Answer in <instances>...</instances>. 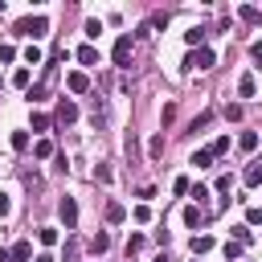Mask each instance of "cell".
I'll return each mask as SVG.
<instances>
[{"label": "cell", "mask_w": 262, "mask_h": 262, "mask_svg": "<svg viewBox=\"0 0 262 262\" xmlns=\"http://www.w3.org/2000/svg\"><path fill=\"white\" fill-rule=\"evenodd\" d=\"M12 33H16V37H29V41H33V37H45V33H49V20H45V16H25V20L12 25Z\"/></svg>", "instance_id": "obj_1"}, {"label": "cell", "mask_w": 262, "mask_h": 262, "mask_svg": "<svg viewBox=\"0 0 262 262\" xmlns=\"http://www.w3.org/2000/svg\"><path fill=\"white\" fill-rule=\"evenodd\" d=\"M213 61H217V57H213V49H205V45H201V49L184 61V70H192V66H196V70H213Z\"/></svg>", "instance_id": "obj_2"}, {"label": "cell", "mask_w": 262, "mask_h": 262, "mask_svg": "<svg viewBox=\"0 0 262 262\" xmlns=\"http://www.w3.org/2000/svg\"><path fill=\"white\" fill-rule=\"evenodd\" d=\"M57 213H61V221H66V229H74V225H78V205H74V196H61V205H57Z\"/></svg>", "instance_id": "obj_3"}, {"label": "cell", "mask_w": 262, "mask_h": 262, "mask_svg": "<svg viewBox=\"0 0 262 262\" xmlns=\"http://www.w3.org/2000/svg\"><path fill=\"white\" fill-rule=\"evenodd\" d=\"M66 86H70V94H86L90 90V78L82 70H74V74H66Z\"/></svg>", "instance_id": "obj_4"}, {"label": "cell", "mask_w": 262, "mask_h": 262, "mask_svg": "<svg viewBox=\"0 0 262 262\" xmlns=\"http://www.w3.org/2000/svg\"><path fill=\"white\" fill-rule=\"evenodd\" d=\"M111 57H115V66H127V61H131V37H119Z\"/></svg>", "instance_id": "obj_5"}, {"label": "cell", "mask_w": 262, "mask_h": 262, "mask_svg": "<svg viewBox=\"0 0 262 262\" xmlns=\"http://www.w3.org/2000/svg\"><path fill=\"white\" fill-rule=\"evenodd\" d=\"M74 119H78V106H74L70 98H61V102H57V123L66 127V123H74Z\"/></svg>", "instance_id": "obj_6"}, {"label": "cell", "mask_w": 262, "mask_h": 262, "mask_svg": "<svg viewBox=\"0 0 262 262\" xmlns=\"http://www.w3.org/2000/svg\"><path fill=\"white\" fill-rule=\"evenodd\" d=\"M237 94H242V98H254V94H258V82H254V74H242V78H237Z\"/></svg>", "instance_id": "obj_7"}, {"label": "cell", "mask_w": 262, "mask_h": 262, "mask_svg": "<svg viewBox=\"0 0 262 262\" xmlns=\"http://www.w3.org/2000/svg\"><path fill=\"white\" fill-rule=\"evenodd\" d=\"M106 250H111V233H102V229H98V233L90 237V254H106Z\"/></svg>", "instance_id": "obj_8"}, {"label": "cell", "mask_w": 262, "mask_h": 262, "mask_svg": "<svg viewBox=\"0 0 262 262\" xmlns=\"http://www.w3.org/2000/svg\"><path fill=\"white\" fill-rule=\"evenodd\" d=\"M8 258H12V262H29V258H33V246H29V242H16V246L8 250Z\"/></svg>", "instance_id": "obj_9"}, {"label": "cell", "mask_w": 262, "mask_h": 262, "mask_svg": "<svg viewBox=\"0 0 262 262\" xmlns=\"http://www.w3.org/2000/svg\"><path fill=\"white\" fill-rule=\"evenodd\" d=\"M201 221H205V213H201V205H188V209H184V225H188V229H196Z\"/></svg>", "instance_id": "obj_10"}, {"label": "cell", "mask_w": 262, "mask_h": 262, "mask_svg": "<svg viewBox=\"0 0 262 262\" xmlns=\"http://www.w3.org/2000/svg\"><path fill=\"white\" fill-rule=\"evenodd\" d=\"M237 16H242L246 25H258V20H262V12H258L254 4H242V8H237Z\"/></svg>", "instance_id": "obj_11"}, {"label": "cell", "mask_w": 262, "mask_h": 262, "mask_svg": "<svg viewBox=\"0 0 262 262\" xmlns=\"http://www.w3.org/2000/svg\"><path fill=\"white\" fill-rule=\"evenodd\" d=\"M205 37H209V29H201V25H196V29H188V33H184V41H188V45H196V49H201V45H205Z\"/></svg>", "instance_id": "obj_12"}, {"label": "cell", "mask_w": 262, "mask_h": 262, "mask_svg": "<svg viewBox=\"0 0 262 262\" xmlns=\"http://www.w3.org/2000/svg\"><path fill=\"white\" fill-rule=\"evenodd\" d=\"M237 147H242V151H254V147H258V131H242V135H237Z\"/></svg>", "instance_id": "obj_13"}, {"label": "cell", "mask_w": 262, "mask_h": 262, "mask_svg": "<svg viewBox=\"0 0 262 262\" xmlns=\"http://www.w3.org/2000/svg\"><path fill=\"white\" fill-rule=\"evenodd\" d=\"M188 164H196V168H209L213 164V147H201V151H192V160Z\"/></svg>", "instance_id": "obj_14"}, {"label": "cell", "mask_w": 262, "mask_h": 262, "mask_svg": "<svg viewBox=\"0 0 262 262\" xmlns=\"http://www.w3.org/2000/svg\"><path fill=\"white\" fill-rule=\"evenodd\" d=\"M78 61H82V66H94V61H98V49H94V45H82V49H78Z\"/></svg>", "instance_id": "obj_15"}, {"label": "cell", "mask_w": 262, "mask_h": 262, "mask_svg": "<svg viewBox=\"0 0 262 262\" xmlns=\"http://www.w3.org/2000/svg\"><path fill=\"white\" fill-rule=\"evenodd\" d=\"M33 156H37V160H49V156H53V143H49V139H37V143H33Z\"/></svg>", "instance_id": "obj_16"}, {"label": "cell", "mask_w": 262, "mask_h": 262, "mask_svg": "<svg viewBox=\"0 0 262 262\" xmlns=\"http://www.w3.org/2000/svg\"><path fill=\"white\" fill-rule=\"evenodd\" d=\"M123 217H127V209L119 201H106V221H123Z\"/></svg>", "instance_id": "obj_17"}, {"label": "cell", "mask_w": 262, "mask_h": 262, "mask_svg": "<svg viewBox=\"0 0 262 262\" xmlns=\"http://www.w3.org/2000/svg\"><path fill=\"white\" fill-rule=\"evenodd\" d=\"M37 237H41V246H57V229H53V225H41Z\"/></svg>", "instance_id": "obj_18"}, {"label": "cell", "mask_w": 262, "mask_h": 262, "mask_svg": "<svg viewBox=\"0 0 262 262\" xmlns=\"http://www.w3.org/2000/svg\"><path fill=\"white\" fill-rule=\"evenodd\" d=\"M209 250H213V237H209V233L192 237V254H209Z\"/></svg>", "instance_id": "obj_19"}, {"label": "cell", "mask_w": 262, "mask_h": 262, "mask_svg": "<svg viewBox=\"0 0 262 262\" xmlns=\"http://www.w3.org/2000/svg\"><path fill=\"white\" fill-rule=\"evenodd\" d=\"M8 143H12V151H25V147H29V131H12Z\"/></svg>", "instance_id": "obj_20"}, {"label": "cell", "mask_w": 262, "mask_h": 262, "mask_svg": "<svg viewBox=\"0 0 262 262\" xmlns=\"http://www.w3.org/2000/svg\"><path fill=\"white\" fill-rule=\"evenodd\" d=\"M147 156H151V160H160V156H164V135H151V143H147Z\"/></svg>", "instance_id": "obj_21"}, {"label": "cell", "mask_w": 262, "mask_h": 262, "mask_svg": "<svg viewBox=\"0 0 262 262\" xmlns=\"http://www.w3.org/2000/svg\"><path fill=\"white\" fill-rule=\"evenodd\" d=\"M246 184H250V188L262 184V164H250V168H246Z\"/></svg>", "instance_id": "obj_22"}, {"label": "cell", "mask_w": 262, "mask_h": 262, "mask_svg": "<svg viewBox=\"0 0 262 262\" xmlns=\"http://www.w3.org/2000/svg\"><path fill=\"white\" fill-rule=\"evenodd\" d=\"M49 123H53V119H49V115H41V111H37V115H33V131H49Z\"/></svg>", "instance_id": "obj_23"}, {"label": "cell", "mask_w": 262, "mask_h": 262, "mask_svg": "<svg viewBox=\"0 0 262 262\" xmlns=\"http://www.w3.org/2000/svg\"><path fill=\"white\" fill-rule=\"evenodd\" d=\"M209 147H213V156H221V151H229V135H217V139H213Z\"/></svg>", "instance_id": "obj_24"}, {"label": "cell", "mask_w": 262, "mask_h": 262, "mask_svg": "<svg viewBox=\"0 0 262 262\" xmlns=\"http://www.w3.org/2000/svg\"><path fill=\"white\" fill-rule=\"evenodd\" d=\"M225 258L237 262V258H242V242H225Z\"/></svg>", "instance_id": "obj_25"}, {"label": "cell", "mask_w": 262, "mask_h": 262, "mask_svg": "<svg viewBox=\"0 0 262 262\" xmlns=\"http://www.w3.org/2000/svg\"><path fill=\"white\" fill-rule=\"evenodd\" d=\"M25 61H29V66H41V49L29 45V49H25Z\"/></svg>", "instance_id": "obj_26"}, {"label": "cell", "mask_w": 262, "mask_h": 262, "mask_svg": "<svg viewBox=\"0 0 262 262\" xmlns=\"http://www.w3.org/2000/svg\"><path fill=\"white\" fill-rule=\"evenodd\" d=\"M12 86H20V90H25V86H29V70H25V66H20V70H16V74H12Z\"/></svg>", "instance_id": "obj_27"}, {"label": "cell", "mask_w": 262, "mask_h": 262, "mask_svg": "<svg viewBox=\"0 0 262 262\" xmlns=\"http://www.w3.org/2000/svg\"><path fill=\"white\" fill-rule=\"evenodd\" d=\"M131 217H135V221H139V225H147V221H151V209H147V205H139V209H135V213H131Z\"/></svg>", "instance_id": "obj_28"}, {"label": "cell", "mask_w": 262, "mask_h": 262, "mask_svg": "<svg viewBox=\"0 0 262 262\" xmlns=\"http://www.w3.org/2000/svg\"><path fill=\"white\" fill-rule=\"evenodd\" d=\"M233 242L246 246V242H250V225H233Z\"/></svg>", "instance_id": "obj_29"}, {"label": "cell", "mask_w": 262, "mask_h": 262, "mask_svg": "<svg viewBox=\"0 0 262 262\" xmlns=\"http://www.w3.org/2000/svg\"><path fill=\"white\" fill-rule=\"evenodd\" d=\"M135 250H143V233H131L127 237V254H135Z\"/></svg>", "instance_id": "obj_30"}, {"label": "cell", "mask_w": 262, "mask_h": 262, "mask_svg": "<svg viewBox=\"0 0 262 262\" xmlns=\"http://www.w3.org/2000/svg\"><path fill=\"white\" fill-rule=\"evenodd\" d=\"M98 33H102V20H86V37H90V41H94V37H98Z\"/></svg>", "instance_id": "obj_31"}, {"label": "cell", "mask_w": 262, "mask_h": 262, "mask_svg": "<svg viewBox=\"0 0 262 262\" xmlns=\"http://www.w3.org/2000/svg\"><path fill=\"white\" fill-rule=\"evenodd\" d=\"M94 180H102V184H111V168H106V164H98V168H94Z\"/></svg>", "instance_id": "obj_32"}, {"label": "cell", "mask_w": 262, "mask_h": 262, "mask_svg": "<svg viewBox=\"0 0 262 262\" xmlns=\"http://www.w3.org/2000/svg\"><path fill=\"white\" fill-rule=\"evenodd\" d=\"M192 201H196V205H205V201H209V188H205V184H196V188H192Z\"/></svg>", "instance_id": "obj_33"}, {"label": "cell", "mask_w": 262, "mask_h": 262, "mask_svg": "<svg viewBox=\"0 0 262 262\" xmlns=\"http://www.w3.org/2000/svg\"><path fill=\"white\" fill-rule=\"evenodd\" d=\"M209 123H213V115L205 111V115H196V119H192V131H196V127H209Z\"/></svg>", "instance_id": "obj_34"}, {"label": "cell", "mask_w": 262, "mask_h": 262, "mask_svg": "<svg viewBox=\"0 0 262 262\" xmlns=\"http://www.w3.org/2000/svg\"><path fill=\"white\" fill-rule=\"evenodd\" d=\"M172 192H188V176H176L172 180Z\"/></svg>", "instance_id": "obj_35"}, {"label": "cell", "mask_w": 262, "mask_h": 262, "mask_svg": "<svg viewBox=\"0 0 262 262\" xmlns=\"http://www.w3.org/2000/svg\"><path fill=\"white\" fill-rule=\"evenodd\" d=\"M12 57H16V49L12 45H0V61H12Z\"/></svg>", "instance_id": "obj_36"}, {"label": "cell", "mask_w": 262, "mask_h": 262, "mask_svg": "<svg viewBox=\"0 0 262 262\" xmlns=\"http://www.w3.org/2000/svg\"><path fill=\"white\" fill-rule=\"evenodd\" d=\"M8 213H12V201H8L4 192H0V217H8Z\"/></svg>", "instance_id": "obj_37"}, {"label": "cell", "mask_w": 262, "mask_h": 262, "mask_svg": "<svg viewBox=\"0 0 262 262\" xmlns=\"http://www.w3.org/2000/svg\"><path fill=\"white\" fill-rule=\"evenodd\" d=\"M246 221H250V225H258V221H262V209H250V213H246Z\"/></svg>", "instance_id": "obj_38"}, {"label": "cell", "mask_w": 262, "mask_h": 262, "mask_svg": "<svg viewBox=\"0 0 262 262\" xmlns=\"http://www.w3.org/2000/svg\"><path fill=\"white\" fill-rule=\"evenodd\" d=\"M250 57H254V61H262V41H254V45H250Z\"/></svg>", "instance_id": "obj_39"}, {"label": "cell", "mask_w": 262, "mask_h": 262, "mask_svg": "<svg viewBox=\"0 0 262 262\" xmlns=\"http://www.w3.org/2000/svg\"><path fill=\"white\" fill-rule=\"evenodd\" d=\"M37 262H53V254H41V258H37Z\"/></svg>", "instance_id": "obj_40"}, {"label": "cell", "mask_w": 262, "mask_h": 262, "mask_svg": "<svg viewBox=\"0 0 262 262\" xmlns=\"http://www.w3.org/2000/svg\"><path fill=\"white\" fill-rule=\"evenodd\" d=\"M0 12H4V0H0Z\"/></svg>", "instance_id": "obj_41"}, {"label": "cell", "mask_w": 262, "mask_h": 262, "mask_svg": "<svg viewBox=\"0 0 262 262\" xmlns=\"http://www.w3.org/2000/svg\"><path fill=\"white\" fill-rule=\"evenodd\" d=\"M156 262H168V258H156Z\"/></svg>", "instance_id": "obj_42"}]
</instances>
